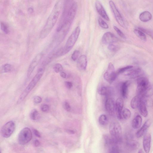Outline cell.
I'll use <instances>...</instances> for the list:
<instances>
[{
    "label": "cell",
    "instance_id": "cell-43",
    "mask_svg": "<svg viewBox=\"0 0 153 153\" xmlns=\"http://www.w3.org/2000/svg\"><path fill=\"white\" fill-rule=\"evenodd\" d=\"M65 85L68 89H71L73 86L72 82L70 81H65Z\"/></svg>",
    "mask_w": 153,
    "mask_h": 153
},
{
    "label": "cell",
    "instance_id": "cell-8",
    "mask_svg": "<svg viewBox=\"0 0 153 153\" xmlns=\"http://www.w3.org/2000/svg\"><path fill=\"white\" fill-rule=\"evenodd\" d=\"M109 4L117 22L121 27L125 28L126 25L123 18L114 2L113 1L110 0L109 2Z\"/></svg>",
    "mask_w": 153,
    "mask_h": 153
},
{
    "label": "cell",
    "instance_id": "cell-42",
    "mask_svg": "<svg viewBox=\"0 0 153 153\" xmlns=\"http://www.w3.org/2000/svg\"><path fill=\"white\" fill-rule=\"evenodd\" d=\"M33 100L35 103L38 104L42 102V99L41 97L39 96H35L34 97Z\"/></svg>",
    "mask_w": 153,
    "mask_h": 153
},
{
    "label": "cell",
    "instance_id": "cell-25",
    "mask_svg": "<svg viewBox=\"0 0 153 153\" xmlns=\"http://www.w3.org/2000/svg\"><path fill=\"white\" fill-rule=\"evenodd\" d=\"M134 32L140 40L143 42L146 41V36L143 31L139 29H135L134 30Z\"/></svg>",
    "mask_w": 153,
    "mask_h": 153
},
{
    "label": "cell",
    "instance_id": "cell-28",
    "mask_svg": "<svg viewBox=\"0 0 153 153\" xmlns=\"http://www.w3.org/2000/svg\"><path fill=\"white\" fill-rule=\"evenodd\" d=\"M13 68V67L11 65L8 63H6L2 66L1 69V72H10L12 71Z\"/></svg>",
    "mask_w": 153,
    "mask_h": 153
},
{
    "label": "cell",
    "instance_id": "cell-35",
    "mask_svg": "<svg viewBox=\"0 0 153 153\" xmlns=\"http://www.w3.org/2000/svg\"><path fill=\"white\" fill-rule=\"evenodd\" d=\"M133 67L132 66L128 65L119 69L116 73L117 75L123 73Z\"/></svg>",
    "mask_w": 153,
    "mask_h": 153
},
{
    "label": "cell",
    "instance_id": "cell-24",
    "mask_svg": "<svg viewBox=\"0 0 153 153\" xmlns=\"http://www.w3.org/2000/svg\"><path fill=\"white\" fill-rule=\"evenodd\" d=\"M113 91L112 88L111 87L103 86L99 89L98 93L102 95L108 96L111 94Z\"/></svg>",
    "mask_w": 153,
    "mask_h": 153
},
{
    "label": "cell",
    "instance_id": "cell-9",
    "mask_svg": "<svg viewBox=\"0 0 153 153\" xmlns=\"http://www.w3.org/2000/svg\"><path fill=\"white\" fill-rule=\"evenodd\" d=\"M109 129L111 136L115 138L120 139L122 128L118 123L115 122L111 123L109 125Z\"/></svg>",
    "mask_w": 153,
    "mask_h": 153
},
{
    "label": "cell",
    "instance_id": "cell-19",
    "mask_svg": "<svg viewBox=\"0 0 153 153\" xmlns=\"http://www.w3.org/2000/svg\"><path fill=\"white\" fill-rule=\"evenodd\" d=\"M87 64L86 56L85 55H81L78 59L77 65L78 68L80 70L86 69Z\"/></svg>",
    "mask_w": 153,
    "mask_h": 153
},
{
    "label": "cell",
    "instance_id": "cell-49",
    "mask_svg": "<svg viewBox=\"0 0 153 153\" xmlns=\"http://www.w3.org/2000/svg\"><path fill=\"white\" fill-rule=\"evenodd\" d=\"M138 152H139V153L143 152L142 150V149H140L138 151Z\"/></svg>",
    "mask_w": 153,
    "mask_h": 153
},
{
    "label": "cell",
    "instance_id": "cell-4",
    "mask_svg": "<svg viewBox=\"0 0 153 153\" xmlns=\"http://www.w3.org/2000/svg\"><path fill=\"white\" fill-rule=\"evenodd\" d=\"M137 95L141 98L146 96V93L149 86L148 79L144 76H140L137 79Z\"/></svg>",
    "mask_w": 153,
    "mask_h": 153
},
{
    "label": "cell",
    "instance_id": "cell-48",
    "mask_svg": "<svg viewBox=\"0 0 153 153\" xmlns=\"http://www.w3.org/2000/svg\"><path fill=\"white\" fill-rule=\"evenodd\" d=\"M73 0H66V2L67 3H70Z\"/></svg>",
    "mask_w": 153,
    "mask_h": 153
},
{
    "label": "cell",
    "instance_id": "cell-23",
    "mask_svg": "<svg viewBox=\"0 0 153 153\" xmlns=\"http://www.w3.org/2000/svg\"><path fill=\"white\" fill-rule=\"evenodd\" d=\"M142 119L139 115L136 116L132 121L131 125L134 129H137L140 128L142 124Z\"/></svg>",
    "mask_w": 153,
    "mask_h": 153
},
{
    "label": "cell",
    "instance_id": "cell-10",
    "mask_svg": "<svg viewBox=\"0 0 153 153\" xmlns=\"http://www.w3.org/2000/svg\"><path fill=\"white\" fill-rule=\"evenodd\" d=\"M43 56V53H40L37 54L33 58L27 69V76L28 77L30 76L36 67L42 59Z\"/></svg>",
    "mask_w": 153,
    "mask_h": 153
},
{
    "label": "cell",
    "instance_id": "cell-16",
    "mask_svg": "<svg viewBox=\"0 0 153 153\" xmlns=\"http://www.w3.org/2000/svg\"><path fill=\"white\" fill-rule=\"evenodd\" d=\"M152 122V121L151 119H149L147 120L142 127L136 133V136L137 138H140L142 136L150 127Z\"/></svg>",
    "mask_w": 153,
    "mask_h": 153
},
{
    "label": "cell",
    "instance_id": "cell-2",
    "mask_svg": "<svg viewBox=\"0 0 153 153\" xmlns=\"http://www.w3.org/2000/svg\"><path fill=\"white\" fill-rule=\"evenodd\" d=\"M45 70L44 67L39 68L35 76L27 85L20 95L17 102V104L22 102L25 97L33 88L42 76Z\"/></svg>",
    "mask_w": 153,
    "mask_h": 153
},
{
    "label": "cell",
    "instance_id": "cell-18",
    "mask_svg": "<svg viewBox=\"0 0 153 153\" xmlns=\"http://www.w3.org/2000/svg\"><path fill=\"white\" fill-rule=\"evenodd\" d=\"M105 107L109 114H113L115 109V103L113 99L111 98L107 99L105 103Z\"/></svg>",
    "mask_w": 153,
    "mask_h": 153
},
{
    "label": "cell",
    "instance_id": "cell-27",
    "mask_svg": "<svg viewBox=\"0 0 153 153\" xmlns=\"http://www.w3.org/2000/svg\"><path fill=\"white\" fill-rule=\"evenodd\" d=\"M129 148L131 150H135L139 147V144L138 142L134 140H130L127 143Z\"/></svg>",
    "mask_w": 153,
    "mask_h": 153
},
{
    "label": "cell",
    "instance_id": "cell-12",
    "mask_svg": "<svg viewBox=\"0 0 153 153\" xmlns=\"http://www.w3.org/2000/svg\"><path fill=\"white\" fill-rule=\"evenodd\" d=\"M77 8V3L75 2L73 3L69 9L65 19L64 21L71 24L75 17Z\"/></svg>",
    "mask_w": 153,
    "mask_h": 153
},
{
    "label": "cell",
    "instance_id": "cell-44",
    "mask_svg": "<svg viewBox=\"0 0 153 153\" xmlns=\"http://www.w3.org/2000/svg\"><path fill=\"white\" fill-rule=\"evenodd\" d=\"M33 132L35 135L38 137H41V135L39 132L36 129H33Z\"/></svg>",
    "mask_w": 153,
    "mask_h": 153
},
{
    "label": "cell",
    "instance_id": "cell-34",
    "mask_svg": "<svg viewBox=\"0 0 153 153\" xmlns=\"http://www.w3.org/2000/svg\"><path fill=\"white\" fill-rule=\"evenodd\" d=\"M54 71L56 73H60L63 69V68L61 64L57 63L55 64L53 67Z\"/></svg>",
    "mask_w": 153,
    "mask_h": 153
},
{
    "label": "cell",
    "instance_id": "cell-31",
    "mask_svg": "<svg viewBox=\"0 0 153 153\" xmlns=\"http://www.w3.org/2000/svg\"><path fill=\"white\" fill-rule=\"evenodd\" d=\"M30 117L32 120H36L39 119L40 116L38 111L36 109H34L30 113Z\"/></svg>",
    "mask_w": 153,
    "mask_h": 153
},
{
    "label": "cell",
    "instance_id": "cell-14",
    "mask_svg": "<svg viewBox=\"0 0 153 153\" xmlns=\"http://www.w3.org/2000/svg\"><path fill=\"white\" fill-rule=\"evenodd\" d=\"M127 72L126 74L129 78L134 79L138 78L141 76L143 74V72L142 70L139 68H136L132 69Z\"/></svg>",
    "mask_w": 153,
    "mask_h": 153
},
{
    "label": "cell",
    "instance_id": "cell-15",
    "mask_svg": "<svg viewBox=\"0 0 153 153\" xmlns=\"http://www.w3.org/2000/svg\"><path fill=\"white\" fill-rule=\"evenodd\" d=\"M123 105V101L122 98H119L117 99L115 103V110L117 117L119 120L122 119V112Z\"/></svg>",
    "mask_w": 153,
    "mask_h": 153
},
{
    "label": "cell",
    "instance_id": "cell-29",
    "mask_svg": "<svg viewBox=\"0 0 153 153\" xmlns=\"http://www.w3.org/2000/svg\"><path fill=\"white\" fill-rule=\"evenodd\" d=\"M108 117L105 114H102L99 117V122L101 125L104 126L106 125L108 123Z\"/></svg>",
    "mask_w": 153,
    "mask_h": 153
},
{
    "label": "cell",
    "instance_id": "cell-32",
    "mask_svg": "<svg viewBox=\"0 0 153 153\" xmlns=\"http://www.w3.org/2000/svg\"><path fill=\"white\" fill-rule=\"evenodd\" d=\"M98 23L99 25L102 28L107 29L109 27L107 23L101 17H99L98 19Z\"/></svg>",
    "mask_w": 153,
    "mask_h": 153
},
{
    "label": "cell",
    "instance_id": "cell-40",
    "mask_svg": "<svg viewBox=\"0 0 153 153\" xmlns=\"http://www.w3.org/2000/svg\"><path fill=\"white\" fill-rule=\"evenodd\" d=\"M63 107L64 109L68 111H70L71 109V107L68 103L67 102H64L63 104Z\"/></svg>",
    "mask_w": 153,
    "mask_h": 153
},
{
    "label": "cell",
    "instance_id": "cell-6",
    "mask_svg": "<svg viewBox=\"0 0 153 153\" xmlns=\"http://www.w3.org/2000/svg\"><path fill=\"white\" fill-rule=\"evenodd\" d=\"M15 128V124L12 121L8 122L4 124L1 129L2 136L7 138L11 136Z\"/></svg>",
    "mask_w": 153,
    "mask_h": 153
},
{
    "label": "cell",
    "instance_id": "cell-20",
    "mask_svg": "<svg viewBox=\"0 0 153 153\" xmlns=\"http://www.w3.org/2000/svg\"><path fill=\"white\" fill-rule=\"evenodd\" d=\"M137 108L140 114L144 117H146L148 115V111L146 105L143 100L141 98Z\"/></svg>",
    "mask_w": 153,
    "mask_h": 153
},
{
    "label": "cell",
    "instance_id": "cell-39",
    "mask_svg": "<svg viewBox=\"0 0 153 153\" xmlns=\"http://www.w3.org/2000/svg\"><path fill=\"white\" fill-rule=\"evenodd\" d=\"M49 106L46 104H43L41 107V110L44 112H48L49 110Z\"/></svg>",
    "mask_w": 153,
    "mask_h": 153
},
{
    "label": "cell",
    "instance_id": "cell-11",
    "mask_svg": "<svg viewBox=\"0 0 153 153\" xmlns=\"http://www.w3.org/2000/svg\"><path fill=\"white\" fill-rule=\"evenodd\" d=\"M118 41V38L113 33L110 32L105 33L102 38V42L105 44L114 43Z\"/></svg>",
    "mask_w": 153,
    "mask_h": 153
},
{
    "label": "cell",
    "instance_id": "cell-13",
    "mask_svg": "<svg viewBox=\"0 0 153 153\" xmlns=\"http://www.w3.org/2000/svg\"><path fill=\"white\" fill-rule=\"evenodd\" d=\"M95 7L97 11L102 18L107 21H109V18L106 11L102 4L98 0H97L95 2Z\"/></svg>",
    "mask_w": 153,
    "mask_h": 153
},
{
    "label": "cell",
    "instance_id": "cell-33",
    "mask_svg": "<svg viewBox=\"0 0 153 153\" xmlns=\"http://www.w3.org/2000/svg\"><path fill=\"white\" fill-rule=\"evenodd\" d=\"M1 28L2 31L5 34H7L9 33L8 27L5 23L1 22Z\"/></svg>",
    "mask_w": 153,
    "mask_h": 153
},
{
    "label": "cell",
    "instance_id": "cell-7",
    "mask_svg": "<svg viewBox=\"0 0 153 153\" xmlns=\"http://www.w3.org/2000/svg\"><path fill=\"white\" fill-rule=\"evenodd\" d=\"M115 68L111 62L108 64L106 71L104 74V78L109 83H111L115 79L117 76Z\"/></svg>",
    "mask_w": 153,
    "mask_h": 153
},
{
    "label": "cell",
    "instance_id": "cell-21",
    "mask_svg": "<svg viewBox=\"0 0 153 153\" xmlns=\"http://www.w3.org/2000/svg\"><path fill=\"white\" fill-rule=\"evenodd\" d=\"M152 18L151 13L148 11H145L142 12L139 15L140 20L143 22H147L150 20Z\"/></svg>",
    "mask_w": 153,
    "mask_h": 153
},
{
    "label": "cell",
    "instance_id": "cell-41",
    "mask_svg": "<svg viewBox=\"0 0 153 153\" xmlns=\"http://www.w3.org/2000/svg\"><path fill=\"white\" fill-rule=\"evenodd\" d=\"M120 152L119 149L118 147L116 146H114L111 148L110 152L111 153H118Z\"/></svg>",
    "mask_w": 153,
    "mask_h": 153
},
{
    "label": "cell",
    "instance_id": "cell-47",
    "mask_svg": "<svg viewBox=\"0 0 153 153\" xmlns=\"http://www.w3.org/2000/svg\"><path fill=\"white\" fill-rule=\"evenodd\" d=\"M67 132H68V133L71 134H73L74 133V131L71 130H67Z\"/></svg>",
    "mask_w": 153,
    "mask_h": 153
},
{
    "label": "cell",
    "instance_id": "cell-17",
    "mask_svg": "<svg viewBox=\"0 0 153 153\" xmlns=\"http://www.w3.org/2000/svg\"><path fill=\"white\" fill-rule=\"evenodd\" d=\"M151 142V134L148 132L145 133L143 138V144L144 151L146 153H149L150 151Z\"/></svg>",
    "mask_w": 153,
    "mask_h": 153
},
{
    "label": "cell",
    "instance_id": "cell-38",
    "mask_svg": "<svg viewBox=\"0 0 153 153\" xmlns=\"http://www.w3.org/2000/svg\"><path fill=\"white\" fill-rule=\"evenodd\" d=\"M80 51L78 50H75L71 56V58L72 59L75 61L78 59L80 54Z\"/></svg>",
    "mask_w": 153,
    "mask_h": 153
},
{
    "label": "cell",
    "instance_id": "cell-1",
    "mask_svg": "<svg viewBox=\"0 0 153 153\" xmlns=\"http://www.w3.org/2000/svg\"><path fill=\"white\" fill-rule=\"evenodd\" d=\"M60 9V2L58 1L55 4L45 26L40 32L39 37L40 39H45L49 34L56 22L59 15Z\"/></svg>",
    "mask_w": 153,
    "mask_h": 153
},
{
    "label": "cell",
    "instance_id": "cell-46",
    "mask_svg": "<svg viewBox=\"0 0 153 153\" xmlns=\"http://www.w3.org/2000/svg\"><path fill=\"white\" fill-rule=\"evenodd\" d=\"M60 75L63 78H66L67 77V74L64 72L62 71L60 73Z\"/></svg>",
    "mask_w": 153,
    "mask_h": 153
},
{
    "label": "cell",
    "instance_id": "cell-45",
    "mask_svg": "<svg viewBox=\"0 0 153 153\" xmlns=\"http://www.w3.org/2000/svg\"><path fill=\"white\" fill-rule=\"evenodd\" d=\"M33 144L35 146L38 147L40 145V143L38 140H36L34 141Z\"/></svg>",
    "mask_w": 153,
    "mask_h": 153
},
{
    "label": "cell",
    "instance_id": "cell-3",
    "mask_svg": "<svg viewBox=\"0 0 153 153\" xmlns=\"http://www.w3.org/2000/svg\"><path fill=\"white\" fill-rule=\"evenodd\" d=\"M80 29L77 27L68 38L64 47L61 48L62 55L68 53L73 48L79 36Z\"/></svg>",
    "mask_w": 153,
    "mask_h": 153
},
{
    "label": "cell",
    "instance_id": "cell-30",
    "mask_svg": "<svg viewBox=\"0 0 153 153\" xmlns=\"http://www.w3.org/2000/svg\"><path fill=\"white\" fill-rule=\"evenodd\" d=\"M131 116V112L129 109L125 108L123 110L122 112V118L125 120H128L130 118Z\"/></svg>",
    "mask_w": 153,
    "mask_h": 153
},
{
    "label": "cell",
    "instance_id": "cell-36",
    "mask_svg": "<svg viewBox=\"0 0 153 153\" xmlns=\"http://www.w3.org/2000/svg\"><path fill=\"white\" fill-rule=\"evenodd\" d=\"M114 43L108 45V49L111 51L115 52L118 49V47L117 45L114 44Z\"/></svg>",
    "mask_w": 153,
    "mask_h": 153
},
{
    "label": "cell",
    "instance_id": "cell-37",
    "mask_svg": "<svg viewBox=\"0 0 153 153\" xmlns=\"http://www.w3.org/2000/svg\"><path fill=\"white\" fill-rule=\"evenodd\" d=\"M113 28L117 34L121 38L126 39V37L123 32L117 27L114 26Z\"/></svg>",
    "mask_w": 153,
    "mask_h": 153
},
{
    "label": "cell",
    "instance_id": "cell-5",
    "mask_svg": "<svg viewBox=\"0 0 153 153\" xmlns=\"http://www.w3.org/2000/svg\"><path fill=\"white\" fill-rule=\"evenodd\" d=\"M32 138V134L30 129L28 127L22 129L19 133L18 141L19 143L24 145L29 142Z\"/></svg>",
    "mask_w": 153,
    "mask_h": 153
},
{
    "label": "cell",
    "instance_id": "cell-22",
    "mask_svg": "<svg viewBox=\"0 0 153 153\" xmlns=\"http://www.w3.org/2000/svg\"><path fill=\"white\" fill-rule=\"evenodd\" d=\"M129 83L126 81L122 83L120 87V91L121 95L124 98H127L128 95V87Z\"/></svg>",
    "mask_w": 153,
    "mask_h": 153
},
{
    "label": "cell",
    "instance_id": "cell-26",
    "mask_svg": "<svg viewBox=\"0 0 153 153\" xmlns=\"http://www.w3.org/2000/svg\"><path fill=\"white\" fill-rule=\"evenodd\" d=\"M141 98L137 95L132 98L130 103L131 106L132 108L135 109L137 108Z\"/></svg>",
    "mask_w": 153,
    "mask_h": 153
}]
</instances>
